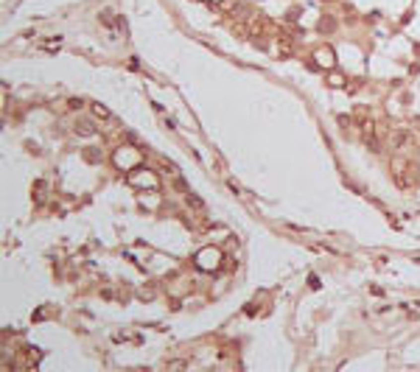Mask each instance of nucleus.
Masks as SVG:
<instances>
[{
  "label": "nucleus",
  "mask_w": 420,
  "mask_h": 372,
  "mask_svg": "<svg viewBox=\"0 0 420 372\" xmlns=\"http://www.w3.org/2000/svg\"><path fill=\"white\" fill-rule=\"evenodd\" d=\"M93 112H95L98 118H109V109H107V107H101V104H95V107H93Z\"/></svg>",
  "instance_id": "obj_2"
},
{
  "label": "nucleus",
  "mask_w": 420,
  "mask_h": 372,
  "mask_svg": "<svg viewBox=\"0 0 420 372\" xmlns=\"http://www.w3.org/2000/svg\"><path fill=\"white\" fill-rule=\"evenodd\" d=\"M196 263H199V269H216L218 266V252L216 249H205V252L196 255Z\"/></svg>",
  "instance_id": "obj_1"
}]
</instances>
